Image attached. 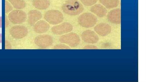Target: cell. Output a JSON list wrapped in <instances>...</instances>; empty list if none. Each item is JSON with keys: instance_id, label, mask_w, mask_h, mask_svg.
I'll return each mask as SVG.
<instances>
[{"instance_id": "2e32d148", "label": "cell", "mask_w": 146, "mask_h": 82, "mask_svg": "<svg viewBox=\"0 0 146 82\" xmlns=\"http://www.w3.org/2000/svg\"><path fill=\"white\" fill-rule=\"evenodd\" d=\"M99 2L104 7L108 9H112L118 5L119 0H99Z\"/></svg>"}, {"instance_id": "7a4b0ae2", "label": "cell", "mask_w": 146, "mask_h": 82, "mask_svg": "<svg viewBox=\"0 0 146 82\" xmlns=\"http://www.w3.org/2000/svg\"><path fill=\"white\" fill-rule=\"evenodd\" d=\"M97 19L96 16L90 13H85L80 15L78 18L80 25L86 28L94 26L96 23Z\"/></svg>"}, {"instance_id": "ac0fdd59", "label": "cell", "mask_w": 146, "mask_h": 82, "mask_svg": "<svg viewBox=\"0 0 146 82\" xmlns=\"http://www.w3.org/2000/svg\"><path fill=\"white\" fill-rule=\"evenodd\" d=\"M82 3L86 6H91L95 4L97 0H80Z\"/></svg>"}, {"instance_id": "3957f363", "label": "cell", "mask_w": 146, "mask_h": 82, "mask_svg": "<svg viewBox=\"0 0 146 82\" xmlns=\"http://www.w3.org/2000/svg\"><path fill=\"white\" fill-rule=\"evenodd\" d=\"M44 18L49 23L52 25H57L63 21L64 17L62 13L60 11L55 10H51L45 13Z\"/></svg>"}, {"instance_id": "ffe728a7", "label": "cell", "mask_w": 146, "mask_h": 82, "mask_svg": "<svg viewBox=\"0 0 146 82\" xmlns=\"http://www.w3.org/2000/svg\"><path fill=\"white\" fill-rule=\"evenodd\" d=\"M5 12L6 13H8L12 9V6L7 1H5Z\"/></svg>"}, {"instance_id": "8fae6325", "label": "cell", "mask_w": 146, "mask_h": 82, "mask_svg": "<svg viewBox=\"0 0 146 82\" xmlns=\"http://www.w3.org/2000/svg\"><path fill=\"white\" fill-rule=\"evenodd\" d=\"M108 21L111 23L119 24L121 22V10L120 8H115L111 10L107 16Z\"/></svg>"}, {"instance_id": "9c48e42d", "label": "cell", "mask_w": 146, "mask_h": 82, "mask_svg": "<svg viewBox=\"0 0 146 82\" xmlns=\"http://www.w3.org/2000/svg\"><path fill=\"white\" fill-rule=\"evenodd\" d=\"M28 31L27 28L23 26H16L13 27L10 30L12 36L16 39L22 38L27 35Z\"/></svg>"}, {"instance_id": "5b68a950", "label": "cell", "mask_w": 146, "mask_h": 82, "mask_svg": "<svg viewBox=\"0 0 146 82\" xmlns=\"http://www.w3.org/2000/svg\"><path fill=\"white\" fill-rule=\"evenodd\" d=\"M54 40L52 37L47 34L41 35L37 36L35 39V44L41 48L48 47L53 44Z\"/></svg>"}, {"instance_id": "7c38bea8", "label": "cell", "mask_w": 146, "mask_h": 82, "mask_svg": "<svg viewBox=\"0 0 146 82\" xmlns=\"http://www.w3.org/2000/svg\"><path fill=\"white\" fill-rule=\"evenodd\" d=\"M90 11L99 17H102L106 14L107 10L105 7L100 3L95 4L90 8Z\"/></svg>"}, {"instance_id": "7402d4cb", "label": "cell", "mask_w": 146, "mask_h": 82, "mask_svg": "<svg viewBox=\"0 0 146 82\" xmlns=\"http://www.w3.org/2000/svg\"><path fill=\"white\" fill-rule=\"evenodd\" d=\"M2 27V17H0V27Z\"/></svg>"}, {"instance_id": "30bf717a", "label": "cell", "mask_w": 146, "mask_h": 82, "mask_svg": "<svg viewBox=\"0 0 146 82\" xmlns=\"http://www.w3.org/2000/svg\"><path fill=\"white\" fill-rule=\"evenodd\" d=\"M95 32L102 36H106L109 35L111 32V28L108 24L104 23H99L94 28Z\"/></svg>"}, {"instance_id": "52a82bcc", "label": "cell", "mask_w": 146, "mask_h": 82, "mask_svg": "<svg viewBox=\"0 0 146 82\" xmlns=\"http://www.w3.org/2000/svg\"><path fill=\"white\" fill-rule=\"evenodd\" d=\"M73 29V26L71 24L68 22H64L53 27L51 31L55 35H60L70 32Z\"/></svg>"}, {"instance_id": "8992f818", "label": "cell", "mask_w": 146, "mask_h": 82, "mask_svg": "<svg viewBox=\"0 0 146 82\" xmlns=\"http://www.w3.org/2000/svg\"><path fill=\"white\" fill-rule=\"evenodd\" d=\"M8 17L11 22L14 23L19 24L25 22L27 19V15L24 11L15 10L9 14Z\"/></svg>"}, {"instance_id": "44dd1931", "label": "cell", "mask_w": 146, "mask_h": 82, "mask_svg": "<svg viewBox=\"0 0 146 82\" xmlns=\"http://www.w3.org/2000/svg\"><path fill=\"white\" fill-rule=\"evenodd\" d=\"M84 49H97V47L95 45H88L85 46L84 47Z\"/></svg>"}, {"instance_id": "9a60e30c", "label": "cell", "mask_w": 146, "mask_h": 82, "mask_svg": "<svg viewBox=\"0 0 146 82\" xmlns=\"http://www.w3.org/2000/svg\"><path fill=\"white\" fill-rule=\"evenodd\" d=\"M33 4L36 8L44 10L47 8L50 4L49 0H33Z\"/></svg>"}, {"instance_id": "6da1fadb", "label": "cell", "mask_w": 146, "mask_h": 82, "mask_svg": "<svg viewBox=\"0 0 146 82\" xmlns=\"http://www.w3.org/2000/svg\"><path fill=\"white\" fill-rule=\"evenodd\" d=\"M62 9L66 13L71 15H76L82 12L84 8L77 0H68L62 5Z\"/></svg>"}, {"instance_id": "ba28073f", "label": "cell", "mask_w": 146, "mask_h": 82, "mask_svg": "<svg viewBox=\"0 0 146 82\" xmlns=\"http://www.w3.org/2000/svg\"><path fill=\"white\" fill-rule=\"evenodd\" d=\"M81 36L82 40L88 43H95L99 40V37L97 34L90 30L84 31L82 33Z\"/></svg>"}, {"instance_id": "5bb4252c", "label": "cell", "mask_w": 146, "mask_h": 82, "mask_svg": "<svg viewBox=\"0 0 146 82\" xmlns=\"http://www.w3.org/2000/svg\"><path fill=\"white\" fill-rule=\"evenodd\" d=\"M41 13L39 11L36 10H32L30 11L28 14V22L31 26L34 25L42 17Z\"/></svg>"}, {"instance_id": "277c9868", "label": "cell", "mask_w": 146, "mask_h": 82, "mask_svg": "<svg viewBox=\"0 0 146 82\" xmlns=\"http://www.w3.org/2000/svg\"><path fill=\"white\" fill-rule=\"evenodd\" d=\"M59 40L61 43L73 47L77 46L80 43V41L79 35L73 32L62 35L60 37Z\"/></svg>"}, {"instance_id": "e0dca14e", "label": "cell", "mask_w": 146, "mask_h": 82, "mask_svg": "<svg viewBox=\"0 0 146 82\" xmlns=\"http://www.w3.org/2000/svg\"><path fill=\"white\" fill-rule=\"evenodd\" d=\"M14 7L17 9H21L26 6L25 2L23 0H9Z\"/></svg>"}, {"instance_id": "603a6c76", "label": "cell", "mask_w": 146, "mask_h": 82, "mask_svg": "<svg viewBox=\"0 0 146 82\" xmlns=\"http://www.w3.org/2000/svg\"><path fill=\"white\" fill-rule=\"evenodd\" d=\"M2 42V34L1 33L0 34V43Z\"/></svg>"}, {"instance_id": "4fadbf2b", "label": "cell", "mask_w": 146, "mask_h": 82, "mask_svg": "<svg viewBox=\"0 0 146 82\" xmlns=\"http://www.w3.org/2000/svg\"><path fill=\"white\" fill-rule=\"evenodd\" d=\"M50 27L49 24L46 22L44 20H40L35 24L33 29L37 33H43L47 31Z\"/></svg>"}, {"instance_id": "d6986e66", "label": "cell", "mask_w": 146, "mask_h": 82, "mask_svg": "<svg viewBox=\"0 0 146 82\" xmlns=\"http://www.w3.org/2000/svg\"><path fill=\"white\" fill-rule=\"evenodd\" d=\"M54 49H69L70 47L64 44H58L55 45L53 48Z\"/></svg>"}]
</instances>
